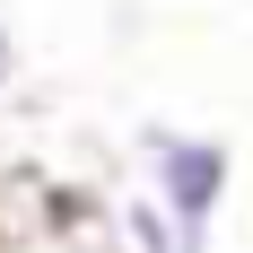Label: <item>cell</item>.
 <instances>
[{
    "label": "cell",
    "mask_w": 253,
    "mask_h": 253,
    "mask_svg": "<svg viewBox=\"0 0 253 253\" xmlns=\"http://www.w3.org/2000/svg\"><path fill=\"white\" fill-rule=\"evenodd\" d=\"M140 149H149V192L166 201V218L183 227V245L201 253L210 227H218V210H227V183H236V149L227 140H210V131H140Z\"/></svg>",
    "instance_id": "cell-1"
},
{
    "label": "cell",
    "mask_w": 253,
    "mask_h": 253,
    "mask_svg": "<svg viewBox=\"0 0 253 253\" xmlns=\"http://www.w3.org/2000/svg\"><path fill=\"white\" fill-rule=\"evenodd\" d=\"M123 245H140V253H192V245H183V227L166 218V201H157V192L123 201Z\"/></svg>",
    "instance_id": "cell-2"
},
{
    "label": "cell",
    "mask_w": 253,
    "mask_h": 253,
    "mask_svg": "<svg viewBox=\"0 0 253 253\" xmlns=\"http://www.w3.org/2000/svg\"><path fill=\"white\" fill-rule=\"evenodd\" d=\"M9 87H18V35L0 26V96H9Z\"/></svg>",
    "instance_id": "cell-3"
}]
</instances>
